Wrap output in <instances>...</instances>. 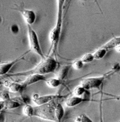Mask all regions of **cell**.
<instances>
[{
  "mask_svg": "<svg viewBox=\"0 0 120 122\" xmlns=\"http://www.w3.org/2000/svg\"><path fill=\"white\" fill-rule=\"evenodd\" d=\"M57 66V63L54 58L51 57H45L42 59L38 65L34 68L27 71L16 73L8 75L12 77L28 76L33 75H44L54 72Z\"/></svg>",
  "mask_w": 120,
  "mask_h": 122,
  "instance_id": "6da1fadb",
  "label": "cell"
},
{
  "mask_svg": "<svg viewBox=\"0 0 120 122\" xmlns=\"http://www.w3.org/2000/svg\"><path fill=\"white\" fill-rule=\"evenodd\" d=\"M50 102L34 107V116H37L43 119L57 122L55 114V110L57 105L53 106L50 104Z\"/></svg>",
  "mask_w": 120,
  "mask_h": 122,
  "instance_id": "7a4b0ae2",
  "label": "cell"
},
{
  "mask_svg": "<svg viewBox=\"0 0 120 122\" xmlns=\"http://www.w3.org/2000/svg\"><path fill=\"white\" fill-rule=\"evenodd\" d=\"M58 12L57 20L54 28L51 31L49 37L51 41L53 46L57 44L61 36L62 21V6L64 1H58Z\"/></svg>",
  "mask_w": 120,
  "mask_h": 122,
  "instance_id": "3957f363",
  "label": "cell"
},
{
  "mask_svg": "<svg viewBox=\"0 0 120 122\" xmlns=\"http://www.w3.org/2000/svg\"><path fill=\"white\" fill-rule=\"evenodd\" d=\"M27 25L30 50L37 54L42 58V59H43L45 57L40 45L38 35L34 30H33V29L32 28L31 26L29 25Z\"/></svg>",
  "mask_w": 120,
  "mask_h": 122,
  "instance_id": "277c9868",
  "label": "cell"
},
{
  "mask_svg": "<svg viewBox=\"0 0 120 122\" xmlns=\"http://www.w3.org/2000/svg\"><path fill=\"white\" fill-rule=\"evenodd\" d=\"M104 79L102 77L86 78L82 81L81 86L85 90L98 88L103 84Z\"/></svg>",
  "mask_w": 120,
  "mask_h": 122,
  "instance_id": "5b68a950",
  "label": "cell"
},
{
  "mask_svg": "<svg viewBox=\"0 0 120 122\" xmlns=\"http://www.w3.org/2000/svg\"><path fill=\"white\" fill-rule=\"evenodd\" d=\"M29 52V51H28L23 53V54H22L21 56L17 58L15 60L0 64V76L6 75L17 62L23 60L24 56Z\"/></svg>",
  "mask_w": 120,
  "mask_h": 122,
  "instance_id": "8992f818",
  "label": "cell"
},
{
  "mask_svg": "<svg viewBox=\"0 0 120 122\" xmlns=\"http://www.w3.org/2000/svg\"><path fill=\"white\" fill-rule=\"evenodd\" d=\"M60 97L58 95H47L39 96L37 94H35L33 97V100L35 104L38 106H42Z\"/></svg>",
  "mask_w": 120,
  "mask_h": 122,
  "instance_id": "52a82bcc",
  "label": "cell"
},
{
  "mask_svg": "<svg viewBox=\"0 0 120 122\" xmlns=\"http://www.w3.org/2000/svg\"><path fill=\"white\" fill-rule=\"evenodd\" d=\"M18 10L23 16L26 23H27V25L31 26L35 23L36 15L35 12L33 10L23 8H19L18 9Z\"/></svg>",
  "mask_w": 120,
  "mask_h": 122,
  "instance_id": "ba28073f",
  "label": "cell"
},
{
  "mask_svg": "<svg viewBox=\"0 0 120 122\" xmlns=\"http://www.w3.org/2000/svg\"><path fill=\"white\" fill-rule=\"evenodd\" d=\"M46 79L44 75H33L27 76L25 80L20 82L24 88L30 86L32 84L36 83L40 81H46Z\"/></svg>",
  "mask_w": 120,
  "mask_h": 122,
  "instance_id": "9c48e42d",
  "label": "cell"
},
{
  "mask_svg": "<svg viewBox=\"0 0 120 122\" xmlns=\"http://www.w3.org/2000/svg\"><path fill=\"white\" fill-rule=\"evenodd\" d=\"M4 85L9 88L10 91L12 92H22L25 89L20 83L11 82L8 80L4 82Z\"/></svg>",
  "mask_w": 120,
  "mask_h": 122,
  "instance_id": "30bf717a",
  "label": "cell"
},
{
  "mask_svg": "<svg viewBox=\"0 0 120 122\" xmlns=\"http://www.w3.org/2000/svg\"><path fill=\"white\" fill-rule=\"evenodd\" d=\"M65 111L62 105L61 104H57L55 110V117L57 122H61L64 116Z\"/></svg>",
  "mask_w": 120,
  "mask_h": 122,
  "instance_id": "8fae6325",
  "label": "cell"
},
{
  "mask_svg": "<svg viewBox=\"0 0 120 122\" xmlns=\"http://www.w3.org/2000/svg\"><path fill=\"white\" fill-rule=\"evenodd\" d=\"M83 101V99L80 97L74 96L70 97L66 101V105L69 107H75L81 103Z\"/></svg>",
  "mask_w": 120,
  "mask_h": 122,
  "instance_id": "7c38bea8",
  "label": "cell"
},
{
  "mask_svg": "<svg viewBox=\"0 0 120 122\" xmlns=\"http://www.w3.org/2000/svg\"><path fill=\"white\" fill-rule=\"evenodd\" d=\"M119 45H120V37H115L107 43L102 47V48L104 49L107 50L113 48H116Z\"/></svg>",
  "mask_w": 120,
  "mask_h": 122,
  "instance_id": "4fadbf2b",
  "label": "cell"
},
{
  "mask_svg": "<svg viewBox=\"0 0 120 122\" xmlns=\"http://www.w3.org/2000/svg\"><path fill=\"white\" fill-rule=\"evenodd\" d=\"M69 67L67 66H64L61 67L59 69L57 73V79L60 80H63L68 72Z\"/></svg>",
  "mask_w": 120,
  "mask_h": 122,
  "instance_id": "5bb4252c",
  "label": "cell"
},
{
  "mask_svg": "<svg viewBox=\"0 0 120 122\" xmlns=\"http://www.w3.org/2000/svg\"><path fill=\"white\" fill-rule=\"evenodd\" d=\"M21 104L18 102L14 100H9L6 102L5 109L6 110H12L20 107Z\"/></svg>",
  "mask_w": 120,
  "mask_h": 122,
  "instance_id": "9a60e30c",
  "label": "cell"
},
{
  "mask_svg": "<svg viewBox=\"0 0 120 122\" xmlns=\"http://www.w3.org/2000/svg\"><path fill=\"white\" fill-rule=\"evenodd\" d=\"M46 82L47 86L51 88H57L61 84V80L57 78H51L49 80H46Z\"/></svg>",
  "mask_w": 120,
  "mask_h": 122,
  "instance_id": "2e32d148",
  "label": "cell"
},
{
  "mask_svg": "<svg viewBox=\"0 0 120 122\" xmlns=\"http://www.w3.org/2000/svg\"><path fill=\"white\" fill-rule=\"evenodd\" d=\"M23 112L25 115L29 117L34 116V107L29 104H27L24 107Z\"/></svg>",
  "mask_w": 120,
  "mask_h": 122,
  "instance_id": "e0dca14e",
  "label": "cell"
},
{
  "mask_svg": "<svg viewBox=\"0 0 120 122\" xmlns=\"http://www.w3.org/2000/svg\"><path fill=\"white\" fill-rule=\"evenodd\" d=\"M107 51V50L102 48L97 50L93 54L94 59H100L103 58L106 54Z\"/></svg>",
  "mask_w": 120,
  "mask_h": 122,
  "instance_id": "ac0fdd59",
  "label": "cell"
},
{
  "mask_svg": "<svg viewBox=\"0 0 120 122\" xmlns=\"http://www.w3.org/2000/svg\"><path fill=\"white\" fill-rule=\"evenodd\" d=\"M75 122H93L85 114H81L78 116L75 119Z\"/></svg>",
  "mask_w": 120,
  "mask_h": 122,
  "instance_id": "d6986e66",
  "label": "cell"
},
{
  "mask_svg": "<svg viewBox=\"0 0 120 122\" xmlns=\"http://www.w3.org/2000/svg\"><path fill=\"white\" fill-rule=\"evenodd\" d=\"M94 59L93 54L87 53L82 57L81 60L83 63H89L92 62Z\"/></svg>",
  "mask_w": 120,
  "mask_h": 122,
  "instance_id": "ffe728a7",
  "label": "cell"
},
{
  "mask_svg": "<svg viewBox=\"0 0 120 122\" xmlns=\"http://www.w3.org/2000/svg\"><path fill=\"white\" fill-rule=\"evenodd\" d=\"M85 89L83 87L78 86L74 89V96L80 97V96L83 95L85 92Z\"/></svg>",
  "mask_w": 120,
  "mask_h": 122,
  "instance_id": "44dd1931",
  "label": "cell"
},
{
  "mask_svg": "<svg viewBox=\"0 0 120 122\" xmlns=\"http://www.w3.org/2000/svg\"><path fill=\"white\" fill-rule=\"evenodd\" d=\"M0 98L2 101L5 102H7L11 100V97L8 92L5 90L0 92Z\"/></svg>",
  "mask_w": 120,
  "mask_h": 122,
  "instance_id": "7402d4cb",
  "label": "cell"
},
{
  "mask_svg": "<svg viewBox=\"0 0 120 122\" xmlns=\"http://www.w3.org/2000/svg\"><path fill=\"white\" fill-rule=\"evenodd\" d=\"M83 61L80 60H77L76 61H74L72 64L73 67L75 70H78L80 69H81L83 66Z\"/></svg>",
  "mask_w": 120,
  "mask_h": 122,
  "instance_id": "603a6c76",
  "label": "cell"
},
{
  "mask_svg": "<svg viewBox=\"0 0 120 122\" xmlns=\"http://www.w3.org/2000/svg\"><path fill=\"white\" fill-rule=\"evenodd\" d=\"M11 30L12 32L15 34H17L19 31V28L17 25L14 24L12 25L11 27Z\"/></svg>",
  "mask_w": 120,
  "mask_h": 122,
  "instance_id": "cb8c5ba5",
  "label": "cell"
},
{
  "mask_svg": "<svg viewBox=\"0 0 120 122\" xmlns=\"http://www.w3.org/2000/svg\"><path fill=\"white\" fill-rule=\"evenodd\" d=\"M6 102L4 101H0V112L4 108H5Z\"/></svg>",
  "mask_w": 120,
  "mask_h": 122,
  "instance_id": "d4e9b609",
  "label": "cell"
},
{
  "mask_svg": "<svg viewBox=\"0 0 120 122\" xmlns=\"http://www.w3.org/2000/svg\"><path fill=\"white\" fill-rule=\"evenodd\" d=\"M115 48H116V50L117 52H120V45L117 46Z\"/></svg>",
  "mask_w": 120,
  "mask_h": 122,
  "instance_id": "484cf974",
  "label": "cell"
}]
</instances>
